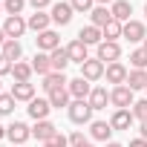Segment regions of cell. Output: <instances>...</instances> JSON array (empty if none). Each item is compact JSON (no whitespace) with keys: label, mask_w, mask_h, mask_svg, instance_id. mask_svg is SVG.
<instances>
[{"label":"cell","mask_w":147,"mask_h":147,"mask_svg":"<svg viewBox=\"0 0 147 147\" xmlns=\"http://www.w3.org/2000/svg\"><path fill=\"white\" fill-rule=\"evenodd\" d=\"M66 113H69V121L72 124H92V107H90V101H72L69 107H66Z\"/></svg>","instance_id":"6da1fadb"},{"label":"cell","mask_w":147,"mask_h":147,"mask_svg":"<svg viewBox=\"0 0 147 147\" xmlns=\"http://www.w3.org/2000/svg\"><path fill=\"white\" fill-rule=\"evenodd\" d=\"M110 104H113L115 110H133V104H136V98H133V90H130L127 84H121V87H113V90H110Z\"/></svg>","instance_id":"7a4b0ae2"},{"label":"cell","mask_w":147,"mask_h":147,"mask_svg":"<svg viewBox=\"0 0 147 147\" xmlns=\"http://www.w3.org/2000/svg\"><path fill=\"white\" fill-rule=\"evenodd\" d=\"M29 29V23L23 20V15H6V23H3V32H6V38L9 40H18V38H23V32Z\"/></svg>","instance_id":"3957f363"},{"label":"cell","mask_w":147,"mask_h":147,"mask_svg":"<svg viewBox=\"0 0 147 147\" xmlns=\"http://www.w3.org/2000/svg\"><path fill=\"white\" fill-rule=\"evenodd\" d=\"M6 138L12 141V144H18V147H23L29 138H32V127H26L23 121H12L9 127H6Z\"/></svg>","instance_id":"277c9868"},{"label":"cell","mask_w":147,"mask_h":147,"mask_svg":"<svg viewBox=\"0 0 147 147\" xmlns=\"http://www.w3.org/2000/svg\"><path fill=\"white\" fill-rule=\"evenodd\" d=\"M95 58H98L101 63H115V61L121 58V46H118V40H101Z\"/></svg>","instance_id":"5b68a950"},{"label":"cell","mask_w":147,"mask_h":147,"mask_svg":"<svg viewBox=\"0 0 147 147\" xmlns=\"http://www.w3.org/2000/svg\"><path fill=\"white\" fill-rule=\"evenodd\" d=\"M127 75H130V69H127L121 61H115V63H107V69H104V78H107V84H115V87L127 84Z\"/></svg>","instance_id":"8992f818"},{"label":"cell","mask_w":147,"mask_h":147,"mask_svg":"<svg viewBox=\"0 0 147 147\" xmlns=\"http://www.w3.org/2000/svg\"><path fill=\"white\" fill-rule=\"evenodd\" d=\"M104 69H107V63H101L98 58H90V61L81 63V78H87L90 84L92 81H101L104 78Z\"/></svg>","instance_id":"52a82bcc"},{"label":"cell","mask_w":147,"mask_h":147,"mask_svg":"<svg viewBox=\"0 0 147 147\" xmlns=\"http://www.w3.org/2000/svg\"><path fill=\"white\" fill-rule=\"evenodd\" d=\"M66 90H69V95H72V101H87L90 98V92H92V84L87 81V78H72L69 84H66Z\"/></svg>","instance_id":"ba28073f"},{"label":"cell","mask_w":147,"mask_h":147,"mask_svg":"<svg viewBox=\"0 0 147 147\" xmlns=\"http://www.w3.org/2000/svg\"><path fill=\"white\" fill-rule=\"evenodd\" d=\"M121 38H127L130 43H144V38H147V26H144L141 20H127Z\"/></svg>","instance_id":"9c48e42d"},{"label":"cell","mask_w":147,"mask_h":147,"mask_svg":"<svg viewBox=\"0 0 147 147\" xmlns=\"http://www.w3.org/2000/svg\"><path fill=\"white\" fill-rule=\"evenodd\" d=\"M72 15H75L72 3H52V9H49V18H52V23H58V26H66V23L72 20Z\"/></svg>","instance_id":"30bf717a"},{"label":"cell","mask_w":147,"mask_h":147,"mask_svg":"<svg viewBox=\"0 0 147 147\" xmlns=\"http://www.w3.org/2000/svg\"><path fill=\"white\" fill-rule=\"evenodd\" d=\"M35 43H38V52H55L58 46H61V38H58V32L55 29H46V32H40L38 38H35Z\"/></svg>","instance_id":"8fae6325"},{"label":"cell","mask_w":147,"mask_h":147,"mask_svg":"<svg viewBox=\"0 0 147 147\" xmlns=\"http://www.w3.org/2000/svg\"><path fill=\"white\" fill-rule=\"evenodd\" d=\"M26 110H29V115H32L35 121H46L49 113H52V104H49V98H32Z\"/></svg>","instance_id":"7c38bea8"},{"label":"cell","mask_w":147,"mask_h":147,"mask_svg":"<svg viewBox=\"0 0 147 147\" xmlns=\"http://www.w3.org/2000/svg\"><path fill=\"white\" fill-rule=\"evenodd\" d=\"M113 133H115V130H113L110 121H92V124H90L92 141H104V144H107V141H113Z\"/></svg>","instance_id":"4fadbf2b"},{"label":"cell","mask_w":147,"mask_h":147,"mask_svg":"<svg viewBox=\"0 0 147 147\" xmlns=\"http://www.w3.org/2000/svg\"><path fill=\"white\" fill-rule=\"evenodd\" d=\"M12 98L29 104V101L35 98V84H32V81H15V84H12Z\"/></svg>","instance_id":"5bb4252c"},{"label":"cell","mask_w":147,"mask_h":147,"mask_svg":"<svg viewBox=\"0 0 147 147\" xmlns=\"http://www.w3.org/2000/svg\"><path fill=\"white\" fill-rule=\"evenodd\" d=\"M133 110H115L113 115H110V124H113V130H130L133 127Z\"/></svg>","instance_id":"9a60e30c"},{"label":"cell","mask_w":147,"mask_h":147,"mask_svg":"<svg viewBox=\"0 0 147 147\" xmlns=\"http://www.w3.org/2000/svg\"><path fill=\"white\" fill-rule=\"evenodd\" d=\"M55 133H58V127L49 118L46 121H35V127H32V138H38V141H49Z\"/></svg>","instance_id":"2e32d148"},{"label":"cell","mask_w":147,"mask_h":147,"mask_svg":"<svg viewBox=\"0 0 147 147\" xmlns=\"http://www.w3.org/2000/svg\"><path fill=\"white\" fill-rule=\"evenodd\" d=\"M110 12H113V18H115L118 23L133 20V18H130V15H133V3H130V0H115V3L110 6Z\"/></svg>","instance_id":"e0dca14e"},{"label":"cell","mask_w":147,"mask_h":147,"mask_svg":"<svg viewBox=\"0 0 147 147\" xmlns=\"http://www.w3.org/2000/svg\"><path fill=\"white\" fill-rule=\"evenodd\" d=\"M78 40H84L87 46H92V43L98 46V43L104 40V32H101L98 26H92V23H90V26H81V32H78Z\"/></svg>","instance_id":"ac0fdd59"},{"label":"cell","mask_w":147,"mask_h":147,"mask_svg":"<svg viewBox=\"0 0 147 147\" xmlns=\"http://www.w3.org/2000/svg\"><path fill=\"white\" fill-rule=\"evenodd\" d=\"M90 107L92 110H107V104H110V92H107V87H92V92H90Z\"/></svg>","instance_id":"d6986e66"},{"label":"cell","mask_w":147,"mask_h":147,"mask_svg":"<svg viewBox=\"0 0 147 147\" xmlns=\"http://www.w3.org/2000/svg\"><path fill=\"white\" fill-rule=\"evenodd\" d=\"M66 52H69V61H72V63H84V61H90V55H87V43L78 40V38L66 46Z\"/></svg>","instance_id":"ffe728a7"},{"label":"cell","mask_w":147,"mask_h":147,"mask_svg":"<svg viewBox=\"0 0 147 147\" xmlns=\"http://www.w3.org/2000/svg\"><path fill=\"white\" fill-rule=\"evenodd\" d=\"M66 84H69V81H66L63 72H49V75L43 78V84H40V87H43V90H46V95H49V92H55V90H63Z\"/></svg>","instance_id":"44dd1931"},{"label":"cell","mask_w":147,"mask_h":147,"mask_svg":"<svg viewBox=\"0 0 147 147\" xmlns=\"http://www.w3.org/2000/svg\"><path fill=\"white\" fill-rule=\"evenodd\" d=\"M110 20H115V18H113V12H110L107 6H95V9L90 12V23H92V26H98V29H104Z\"/></svg>","instance_id":"7402d4cb"},{"label":"cell","mask_w":147,"mask_h":147,"mask_svg":"<svg viewBox=\"0 0 147 147\" xmlns=\"http://www.w3.org/2000/svg\"><path fill=\"white\" fill-rule=\"evenodd\" d=\"M29 29L35 32V35H40V32H46L49 29V23H52V18L46 15V12H35V15H29Z\"/></svg>","instance_id":"603a6c76"},{"label":"cell","mask_w":147,"mask_h":147,"mask_svg":"<svg viewBox=\"0 0 147 147\" xmlns=\"http://www.w3.org/2000/svg\"><path fill=\"white\" fill-rule=\"evenodd\" d=\"M49 58H52V72H63L72 61H69V52H66V46H58L55 52H49Z\"/></svg>","instance_id":"cb8c5ba5"},{"label":"cell","mask_w":147,"mask_h":147,"mask_svg":"<svg viewBox=\"0 0 147 147\" xmlns=\"http://www.w3.org/2000/svg\"><path fill=\"white\" fill-rule=\"evenodd\" d=\"M32 69L38 72V75H40V78H46V75H49V72H52V58H49L46 52H38V55L32 58Z\"/></svg>","instance_id":"d4e9b609"},{"label":"cell","mask_w":147,"mask_h":147,"mask_svg":"<svg viewBox=\"0 0 147 147\" xmlns=\"http://www.w3.org/2000/svg\"><path fill=\"white\" fill-rule=\"evenodd\" d=\"M0 55H6L12 63H18V61L23 58V46H20V40H6L3 46H0Z\"/></svg>","instance_id":"484cf974"},{"label":"cell","mask_w":147,"mask_h":147,"mask_svg":"<svg viewBox=\"0 0 147 147\" xmlns=\"http://www.w3.org/2000/svg\"><path fill=\"white\" fill-rule=\"evenodd\" d=\"M46 98H49L52 110H61V107H69V104H72V95H69V90H66V87H63V90H55V92H49Z\"/></svg>","instance_id":"4316f807"},{"label":"cell","mask_w":147,"mask_h":147,"mask_svg":"<svg viewBox=\"0 0 147 147\" xmlns=\"http://www.w3.org/2000/svg\"><path fill=\"white\" fill-rule=\"evenodd\" d=\"M127 87H130L133 92H136V90H144V87H147V69H130Z\"/></svg>","instance_id":"83f0119b"},{"label":"cell","mask_w":147,"mask_h":147,"mask_svg":"<svg viewBox=\"0 0 147 147\" xmlns=\"http://www.w3.org/2000/svg\"><path fill=\"white\" fill-rule=\"evenodd\" d=\"M32 63H26V61H18L15 66H12V75H15V81H29L32 78Z\"/></svg>","instance_id":"f1b7e54d"},{"label":"cell","mask_w":147,"mask_h":147,"mask_svg":"<svg viewBox=\"0 0 147 147\" xmlns=\"http://www.w3.org/2000/svg\"><path fill=\"white\" fill-rule=\"evenodd\" d=\"M101 32H104V40H118V38H121V32H124V23H118V20H110V23H107Z\"/></svg>","instance_id":"f546056e"},{"label":"cell","mask_w":147,"mask_h":147,"mask_svg":"<svg viewBox=\"0 0 147 147\" xmlns=\"http://www.w3.org/2000/svg\"><path fill=\"white\" fill-rule=\"evenodd\" d=\"M130 63H133V69H147V52L144 49H133L130 52Z\"/></svg>","instance_id":"4dcf8cb0"},{"label":"cell","mask_w":147,"mask_h":147,"mask_svg":"<svg viewBox=\"0 0 147 147\" xmlns=\"http://www.w3.org/2000/svg\"><path fill=\"white\" fill-rule=\"evenodd\" d=\"M26 3H29V0H3V12L6 15H20L26 9Z\"/></svg>","instance_id":"1f68e13d"},{"label":"cell","mask_w":147,"mask_h":147,"mask_svg":"<svg viewBox=\"0 0 147 147\" xmlns=\"http://www.w3.org/2000/svg\"><path fill=\"white\" fill-rule=\"evenodd\" d=\"M15 98H12V92H3V95H0V115H12L15 113Z\"/></svg>","instance_id":"d6a6232c"},{"label":"cell","mask_w":147,"mask_h":147,"mask_svg":"<svg viewBox=\"0 0 147 147\" xmlns=\"http://www.w3.org/2000/svg\"><path fill=\"white\" fill-rule=\"evenodd\" d=\"M43 147H69V136H63V133L58 130L49 141H43Z\"/></svg>","instance_id":"836d02e7"},{"label":"cell","mask_w":147,"mask_h":147,"mask_svg":"<svg viewBox=\"0 0 147 147\" xmlns=\"http://www.w3.org/2000/svg\"><path fill=\"white\" fill-rule=\"evenodd\" d=\"M133 118L147 121V98H141V101H136V104H133Z\"/></svg>","instance_id":"e575fe53"},{"label":"cell","mask_w":147,"mask_h":147,"mask_svg":"<svg viewBox=\"0 0 147 147\" xmlns=\"http://www.w3.org/2000/svg\"><path fill=\"white\" fill-rule=\"evenodd\" d=\"M75 12H92L95 9V0H69Z\"/></svg>","instance_id":"d590c367"},{"label":"cell","mask_w":147,"mask_h":147,"mask_svg":"<svg viewBox=\"0 0 147 147\" xmlns=\"http://www.w3.org/2000/svg\"><path fill=\"white\" fill-rule=\"evenodd\" d=\"M12 66H15V63H12L6 55H0V78H3V75H9V72H12Z\"/></svg>","instance_id":"8d00e7d4"},{"label":"cell","mask_w":147,"mask_h":147,"mask_svg":"<svg viewBox=\"0 0 147 147\" xmlns=\"http://www.w3.org/2000/svg\"><path fill=\"white\" fill-rule=\"evenodd\" d=\"M29 6L35 12H43V9H52V0H29Z\"/></svg>","instance_id":"74e56055"},{"label":"cell","mask_w":147,"mask_h":147,"mask_svg":"<svg viewBox=\"0 0 147 147\" xmlns=\"http://www.w3.org/2000/svg\"><path fill=\"white\" fill-rule=\"evenodd\" d=\"M84 141H87V138H84V133H81V130H75V133L69 136V147H78V144H84Z\"/></svg>","instance_id":"f35d334b"},{"label":"cell","mask_w":147,"mask_h":147,"mask_svg":"<svg viewBox=\"0 0 147 147\" xmlns=\"http://www.w3.org/2000/svg\"><path fill=\"white\" fill-rule=\"evenodd\" d=\"M130 147H147V141L138 136V138H133V141H130Z\"/></svg>","instance_id":"ab89813d"},{"label":"cell","mask_w":147,"mask_h":147,"mask_svg":"<svg viewBox=\"0 0 147 147\" xmlns=\"http://www.w3.org/2000/svg\"><path fill=\"white\" fill-rule=\"evenodd\" d=\"M138 133H141V138L147 141V121H141V130H138Z\"/></svg>","instance_id":"60d3db41"},{"label":"cell","mask_w":147,"mask_h":147,"mask_svg":"<svg viewBox=\"0 0 147 147\" xmlns=\"http://www.w3.org/2000/svg\"><path fill=\"white\" fill-rule=\"evenodd\" d=\"M6 40H9V38H6V32H3V26H0V46H3Z\"/></svg>","instance_id":"b9f144b4"},{"label":"cell","mask_w":147,"mask_h":147,"mask_svg":"<svg viewBox=\"0 0 147 147\" xmlns=\"http://www.w3.org/2000/svg\"><path fill=\"white\" fill-rule=\"evenodd\" d=\"M95 3H98V6H107V3L113 6V3H115V0H95Z\"/></svg>","instance_id":"7bdbcfd3"},{"label":"cell","mask_w":147,"mask_h":147,"mask_svg":"<svg viewBox=\"0 0 147 147\" xmlns=\"http://www.w3.org/2000/svg\"><path fill=\"white\" fill-rule=\"evenodd\" d=\"M104 147H124V144H118V141H107Z\"/></svg>","instance_id":"ee69618b"},{"label":"cell","mask_w":147,"mask_h":147,"mask_svg":"<svg viewBox=\"0 0 147 147\" xmlns=\"http://www.w3.org/2000/svg\"><path fill=\"white\" fill-rule=\"evenodd\" d=\"M78 147H95V144H92V141L87 138V141H84V144H78Z\"/></svg>","instance_id":"f6af8a7d"},{"label":"cell","mask_w":147,"mask_h":147,"mask_svg":"<svg viewBox=\"0 0 147 147\" xmlns=\"http://www.w3.org/2000/svg\"><path fill=\"white\" fill-rule=\"evenodd\" d=\"M0 138H6V127L3 124H0Z\"/></svg>","instance_id":"bcb514c9"},{"label":"cell","mask_w":147,"mask_h":147,"mask_svg":"<svg viewBox=\"0 0 147 147\" xmlns=\"http://www.w3.org/2000/svg\"><path fill=\"white\" fill-rule=\"evenodd\" d=\"M141 49H144V52H147V38H144V46H141Z\"/></svg>","instance_id":"7dc6e473"},{"label":"cell","mask_w":147,"mask_h":147,"mask_svg":"<svg viewBox=\"0 0 147 147\" xmlns=\"http://www.w3.org/2000/svg\"><path fill=\"white\" fill-rule=\"evenodd\" d=\"M0 95H3V84H0Z\"/></svg>","instance_id":"c3c4849f"},{"label":"cell","mask_w":147,"mask_h":147,"mask_svg":"<svg viewBox=\"0 0 147 147\" xmlns=\"http://www.w3.org/2000/svg\"><path fill=\"white\" fill-rule=\"evenodd\" d=\"M144 15H147V3H144Z\"/></svg>","instance_id":"681fc988"},{"label":"cell","mask_w":147,"mask_h":147,"mask_svg":"<svg viewBox=\"0 0 147 147\" xmlns=\"http://www.w3.org/2000/svg\"><path fill=\"white\" fill-rule=\"evenodd\" d=\"M0 12H3V3H0Z\"/></svg>","instance_id":"f907efd6"},{"label":"cell","mask_w":147,"mask_h":147,"mask_svg":"<svg viewBox=\"0 0 147 147\" xmlns=\"http://www.w3.org/2000/svg\"><path fill=\"white\" fill-rule=\"evenodd\" d=\"M144 92H147V87H144Z\"/></svg>","instance_id":"816d5d0a"},{"label":"cell","mask_w":147,"mask_h":147,"mask_svg":"<svg viewBox=\"0 0 147 147\" xmlns=\"http://www.w3.org/2000/svg\"><path fill=\"white\" fill-rule=\"evenodd\" d=\"M12 147H18V144H12Z\"/></svg>","instance_id":"f5cc1de1"}]
</instances>
